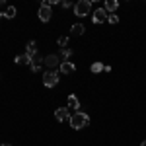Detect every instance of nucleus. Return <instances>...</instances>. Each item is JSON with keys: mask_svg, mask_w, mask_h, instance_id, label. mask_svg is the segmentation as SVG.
<instances>
[{"mask_svg": "<svg viewBox=\"0 0 146 146\" xmlns=\"http://www.w3.org/2000/svg\"><path fill=\"white\" fill-rule=\"evenodd\" d=\"M58 72H62V74H74L76 72V64L74 62H60V68H58Z\"/></svg>", "mask_w": 146, "mask_h": 146, "instance_id": "1a4fd4ad", "label": "nucleus"}, {"mask_svg": "<svg viewBox=\"0 0 146 146\" xmlns=\"http://www.w3.org/2000/svg\"><path fill=\"white\" fill-rule=\"evenodd\" d=\"M68 107H70V109H80V101H78V98H76L74 94L68 96Z\"/></svg>", "mask_w": 146, "mask_h": 146, "instance_id": "9d476101", "label": "nucleus"}, {"mask_svg": "<svg viewBox=\"0 0 146 146\" xmlns=\"http://www.w3.org/2000/svg\"><path fill=\"white\" fill-rule=\"evenodd\" d=\"M70 111H68V107H58L55 111V119L56 121H70Z\"/></svg>", "mask_w": 146, "mask_h": 146, "instance_id": "6e6552de", "label": "nucleus"}, {"mask_svg": "<svg viewBox=\"0 0 146 146\" xmlns=\"http://www.w3.org/2000/svg\"><path fill=\"white\" fill-rule=\"evenodd\" d=\"M84 31H86V27H84L82 23H74L72 29H70V35H82Z\"/></svg>", "mask_w": 146, "mask_h": 146, "instance_id": "4468645a", "label": "nucleus"}, {"mask_svg": "<svg viewBox=\"0 0 146 146\" xmlns=\"http://www.w3.org/2000/svg\"><path fill=\"white\" fill-rule=\"evenodd\" d=\"M2 16H4L6 20H12V18H16V8H14V6H8V8H6V12H4Z\"/></svg>", "mask_w": 146, "mask_h": 146, "instance_id": "dca6fc26", "label": "nucleus"}, {"mask_svg": "<svg viewBox=\"0 0 146 146\" xmlns=\"http://www.w3.org/2000/svg\"><path fill=\"white\" fill-rule=\"evenodd\" d=\"M60 6H62V8H72V4H70L68 0H64V2H60Z\"/></svg>", "mask_w": 146, "mask_h": 146, "instance_id": "aec40b11", "label": "nucleus"}, {"mask_svg": "<svg viewBox=\"0 0 146 146\" xmlns=\"http://www.w3.org/2000/svg\"><path fill=\"white\" fill-rule=\"evenodd\" d=\"M90 125V115L84 111H76L72 113V117H70V127L74 129V131H80V129H84V127H88Z\"/></svg>", "mask_w": 146, "mask_h": 146, "instance_id": "f257e3e1", "label": "nucleus"}, {"mask_svg": "<svg viewBox=\"0 0 146 146\" xmlns=\"http://www.w3.org/2000/svg\"><path fill=\"white\" fill-rule=\"evenodd\" d=\"M25 49H27V55H29V56H33L35 53H39V51H37V43H35V41H29Z\"/></svg>", "mask_w": 146, "mask_h": 146, "instance_id": "2eb2a0df", "label": "nucleus"}, {"mask_svg": "<svg viewBox=\"0 0 146 146\" xmlns=\"http://www.w3.org/2000/svg\"><path fill=\"white\" fill-rule=\"evenodd\" d=\"M107 22L111 23V25L119 23V16H117V14H109V16H107Z\"/></svg>", "mask_w": 146, "mask_h": 146, "instance_id": "a211bd4d", "label": "nucleus"}, {"mask_svg": "<svg viewBox=\"0 0 146 146\" xmlns=\"http://www.w3.org/2000/svg\"><path fill=\"white\" fill-rule=\"evenodd\" d=\"M103 8H105L107 12H111V14H115V10L119 8V2H117V0H107Z\"/></svg>", "mask_w": 146, "mask_h": 146, "instance_id": "9b49d317", "label": "nucleus"}, {"mask_svg": "<svg viewBox=\"0 0 146 146\" xmlns=\"http://www.w3.org/2000/svg\"><path fill=\"white\" fill-rule=\"evenodd\" d=\"M29 62H31V56L27 55V53H25V55H18V56H16V64H29Z\"/></svg>", "mask_w": 146, "mask_h": 146, "instance_id": "ddd939ff", "label": "nucleus"}, {"mask_svg": "<svg viewBox=\"0 0 146 146\" xmlns=\"http://www.w3.org/2000/svg\"><path fill=\"white\" fill-rule=\"evenodd\" d=\"M58 45H60V49H66V45H68V37H60V39H58Z\"/></svg>", "mask_w": 146, "mask_h": 146, "instance_id": "6ab92c4d", "label": "nucleus"}, {"mask_svg": "<svg viewBox=\"0 0 146 146\" xmlns=\"http://www.w3.org/2000/svg\"><path fill=\"white\" fill-rule=\"evenodd\" d=\"M0 146H12V144H8V142H4V144H0Z\"/></svg>", "mask_w": 146, "mask_h": 146, "instance_id": "412c9836", "label": "nucleus"}, {"mask_svg": "<svg viewBox=\"0 0 146 146\" xmlns=\"http://www.w3.org/2000/svg\"><path fill=\"white\" fill-rule=\"evenodd\" d=\"M60 60H62V62H68V60H70V56H72V49H60Z\"/></svg>", "mask_w": 146, "mask_h": 146, "instance_id": "f8f14e48", "label": "nucleus"}, {"mask_svg": "<svg viewBox=\"0 0 146 146\" xmlns=\"http://www.w3.org/2000/svg\"><path fill=\"white\" fill-rule=\"evenodd\" d=\"M0 18H4V16H2V14H0Z\"/></svg>", "mask_w": 146, "mask_h": 146, "instance_id": "5701e85b", "label": "nucleus"}, {"mask_svg": "<svg viewBox=\"0 0 146 146\" xmlns=\"http://www.w3.org/2000/svg\"><path fill=\"white\" fill-rule=\"evenodd\" d=\"M51 4H56V2H55V0H53V2H51V0H45V2H43V4L39 6V20H41L43 23H47L49 20H51V18H53V10H51Z\"/></svg>", "mask_w": 146, "mask_h": 146, "instance_id": "f03ea898", "label": "nucleus"}, {"mask_svg": "<svg viewBox=\"0 0 146 146\" xmlns=\"http://www.w3.org/2000/svg\"><path fill=\"white\" fill-rule=\"evenodd\" d=\"M107 10L105 8H98V10L94 12V16H92V22L94 23H103V22H107Z\"/></svg>", "mask_w": 146, "mask_h": 146, "instance_id": "0eeeda50", "label": "nucleus"}, {"mask_svg": "<svg viewBox=\"0 0 146 146\" xmlns=\"http://www.w3.org/2000/svg\"><path fill=\"white\" fill-rule=\"evenodd\" d=\"M92 12V2L90 0H80L74 4V14L78 16V18H84V16H88Z\"/></svg>", "mask_w": 146, "mask_h": 146, "instance_id": "7ed1b4c3", "label": "nucleus"}, {"mask_svg": "<svg viewBox=\"0 0 146 146\" xmlns=\"http://www.w3.org/2000/svg\"><path fill=\"white\" fill-rule=\"evenodd\" d=\"M58 70H45V74H43V84H45L47 88H53L58 84Z\"/></svg>", "mask_w": 146, "mask_h": 146, "instance_id": "20e7f679", "label": "nucleus"}, {"mask_svg": "<svg viewBox=\"0 0 146 146\" xmlns=\"http://www.w3.org/2000/svg\"><path fill=\"white\" fill-rule=\"evenodd\" d=\"M140 146H146V140H142V144H140Z\"/></svg>", "mask_w": 146, "mask_h": 146, "instance_id": "4be33fe9", "label": "nucleus"}, {"mask_svg": "<svg viewBox=\"0 0 146 146\" xmlns=\"http://www.w3.org/2000/svg\"><path fill=\"white\" fill-rule=\"evenodd\" d=\"M103 70H105V64H103V62H94V64H92V72H94V74L103 72Z\"/></svg>", "mask_w": 146, "mask_h": 146, "instance_id": "f3484780", "label": "nucleus"}, {"mask_svg": "<svg viewBox=\"0 0 146 146\" xmlns=\"http://www.w3.org/2000/svg\"><path fill=\"white\" fill-rule=\"evenodd\" d=\"M60 56L58 55H47L45 56V66H47V70H58L60 68Z\"/></svg>", "mask_w": 146, "mask_h": 146, "instance_id": "39448f33", "label": "nucleus"}, {"mask_svg": "<svg viewBox=\"0 0 146 146\" xmlns=\"http://www.w3.org/2000/svg\"><path fill=\"white\" fill-rule=\"evenodd\" d=\"M45 64V56H41L39 53H35L33 56H31V62H29V68L33 70V72H37V70H41V66Z\"/></svg>", "mask_w": 146, "mask_h": 146, "instance_id": "423d86ee", "label": "nucleus"}]
</instances>
